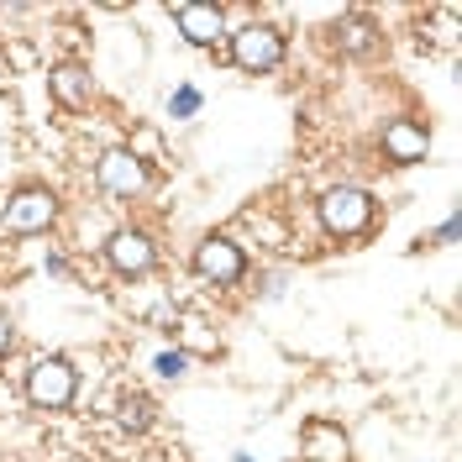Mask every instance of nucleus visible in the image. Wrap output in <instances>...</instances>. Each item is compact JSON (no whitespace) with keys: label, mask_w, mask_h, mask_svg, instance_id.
I'll use <instances>...</instances> for the list:
<instances>
[{"label":"nucleus","mask_w":462,"mask_h":462,"mask_svg":"<svg viewBox=\"0 0 462 462\" xmlns=\"http://www.w3.org/2000/svg\"><path fill=\"white\" fill-rule=\"evenodd\" d=\"M53 221H58V200L48 189H16L11 200L0 205V231H16V236L48 231Z\"/></svg>","instance_id":"obj_2"},{"label":"nucleus","mask_w":462,"mask_h":462,"mask_svg":"<svg viewBox=\"0 0 462 462\" xmlns=\"http://www.w3.org/2000/svg\"><path fill=\"white\" fill-rule=\"evenodd\" d=\"M331 37H337V48H346L352 58H368L378 48V27L368 16H342V22L331 27Z\"/></svg>","instance_id":"obj_11"},{"label":"nucleus","mask_w":462,"mask_h":462,"mask_svg":"<svg viewBox=\"0 0 462 462\" xmlns=\"http://www.w3.org/2000/svg\"><path fill=\"white\" fill-rule=\"evenodd\" d=\"M426 147H431V132H426L420 121H389V126H383V152H389L394 163H420Z\"/></svg>","instance_id":"obj_10"},{"label":"nucleus","mask_w":462,"mask_h":462,"mask_svg":"<svg viewBox=\"0 0 462 462\" xmlns=\"http://www.w3.org/2000/svg\"><path fill=\"white\" fill-rule=\"evenodd\" d=\"M173 22H179V32H184L195 48H216V42L226 37V16H221V5L184 0V5H173Z\"/></svg>","instance_id":"obj_8"},{"label":"nucleus","mask_w":462,"mask_h":462,"mask_svg":"<svg viewBox=\"0 0 462 462\" xmlns=\"http://www.w3.org/2000/svg\"><path fill=\"white\" fill-rule=\"evenodd\" d=\"M195 268H200V279H210V284H236L247 258H242V247L231 236H205L200 247H195Z\"/></svg>","instance_id":"obj_6"},{"label":"nucleus","mask_w":462,"mask_h":462,"mask_svg":"<svg viewBox=\"0 0 462 462\" xmlns=\"http://www.w3.org/2000/svg\"><path fill=\"white\" fill-rule=\"evenodd\" d=\"M121 420H126L132 431H143L147 420H152V404H147L143 394H132V400H121Z\"/></svg>","instance_id":"obj_13"},{"label":"nucleus","mask_w":462,"mask_h":462,"mask_svg":"<svg viewBox=\"0 0 462 462\" xmlns=\"http://www.w3.org/2000/svg\"><path fill=\"white\" fill-rule=\"evenodd\" d=\"M5 352H11V320L0 316V357H5Z\"/></svg>","instance_id":"obj_15"},{"label":"nucleus","mask_w":462,"mask_h":462,"mask_svg":"<svg viewBox=\"0 0 462 462\" xmlns=\"http://www.w3.org/2000/svg\"><path fill=\"white\" fill-rule=\"evenodd\" d=\"M169 116L173 121H189V116H200V89L195 85H179L169 95Z\"/></svg>","instance_id":"obj_12"},{"label":"nucleus","mask_w":462,"mask_h":462,"mask_svg":"<svg viewBox=\"0 0 462 462\" xmlns=\"http://www.w3.org/2000/svg\"><path fill=\"white\" fill-rule=\"evenodd\" d=\"M184 363H189L184 352H158V374H163V378H179V374H184Z\"/></svg>","instance_id":"obj_14"},{"label":"nucleus","mask_w":462,"mask_h":462,"mask_svg":"<svg viewBox=\"0 0 462 462\" xmlns=\"http://www.w3.org/2000/svg\"><path fill=\"white\" fill-rule=\"evenodd\" d=\"M48 89L63 111H89V100H95V79H89L85 63H58L48 74Z\"/></svg>","instance_id":"obj_9"},{"label":"nucleus","mask_w":462,"mask_h":462,"mask_svg":"<svg viewBox=\"0 0 462 462\" xmlns=\"http://www.w3.org/2000/svg\"><path fill=\"white\" fill-rule=\"evenodd\" d=\"M95 173H100V189H111V195H121V200H132V195L147 189V163L132 152V147H111Z\"/></svg>","instance_id":"obj_5"},{"label":"nucleus","mask_w":462,"mask_h":462,"mask_svg":"<svg viewBox=\"0 0 462 462\" xmlns=\"http://www.w3.org/2000/svg\"><path fill=\"white\" fill-rule=\"evenodd\" d=\"M231 58H236V69H247V74H268V69L284 63V37L273 27H263V22H253V27H242L231 37Z\"/></svg>","instance_id":"obj_4"},{"label":"nucleus","mask_w":462,"mask_h":462,"mask_svg":"<svg viewBox=\"0 0 462 462\" xmlns=\"http://www.w3.org/2000/svg\"><path fill=\"white\" fill-rule=\"evenodd\" d=\"M106 258H111V268L121 279H143L147 268L158 263V253H152L147 231H116L111 242H106Z\"/></svg>","instance_id":"obj_7"},{"label":"nucleus","mask_w":462,"mask_h":462,"mask_svg":"<svg viewBox=\"0 0 462 462\" xmlns=\"http://www.w3.org/2000/svg\"><path fill=\"white\" fill-rule=\"evenodd\" d=\"M74 368L63 363V357H37L27 368V400L37 410H63V404L74 400Z\"/></svg>","instance_id":"obj_3"},{"label":"nucleus","mask_w":462,"mask_h":462,"mask_svg":"<svg viewBox=\"0 0 462 462\" xmlns=\"http://www.w3.org/2000/svg\"><path fill=\"white\" fill-rule=\"evenodd\" d=\"M320 226L331 231V236H363V231L374 226V195L368 189H326L320 195Z\"/></svg>","instance_id":"obj_1"}]
</instances>
